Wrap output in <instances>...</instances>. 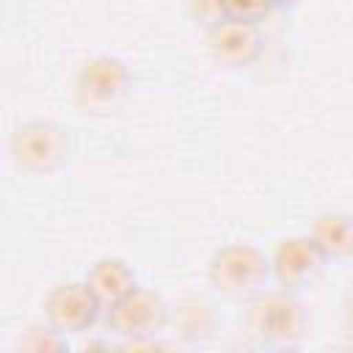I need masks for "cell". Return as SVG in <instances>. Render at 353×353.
Listing matches in <instances>:
<instances>
[{
    "instance_id": "cell-16",
    "label": "cell",
    "mask_w": 353,
    "mask_h": 353,
    "mask_svg": "<svg viewBox=\"0 0 353 353\" xmlns=\"http://www.w3.org/2000/svg\"><path fill=\"white\" fill-rule=\"evenodd\" d=\"M273 3V8H287V6H295L298 0H270Z\"/></svg>"
},
{
    "instance_id": "cell-9",
    "label": "cell",
    "mask_w": 353,
    "mask_h": 353,
    "mask_svg": "<svg viewBox=\"0 0 353 353\" xmlns=\"http://www.w3.org/2000/svg\"><path fill=\"white\" fill-rule=\"evenodd\" d=\"M85 284L94 290V295L99 298L102 309H108L116 301H121L124 295H130L138 287V279H135V270L124 259L105 256V259H97L88 268Z\"/></svg>"
},
{
    "instance_id": "cell-2",
    "label": "cell",
    "mask_w": 353,
    "mask_h": 353,
    "mask_svg": "<svg viewBox=\"0 0 353 353\" xmlns=\"http://www.w3.org/2000/svg\"><path fill=\"white\" fill-rule=\"evenodd\" d=\"M210 287L229 301H248L265 290L270 259L251 243H229L218 248L207 268Z\"/></svg>"
},
{
    "instance_id": "cell-4",
    "label": "cell",
    "mask_w": 353,
    "mask_h": 353,
    "mask_svg": "<svg viewBox=\"0 0 353 353\" xmlns=\"http://www.w3.org/2000/svg\"><path fill=\"white\" fill-rule=\"evenodd\" d=\"M168 320H171L168 303L154 290H143V287H135L130 295H124L121 301L105 309L108 331L121 336L124 342L152 339L168 325Z\"/></svg>"
},
{
    "instance_id": "cell-8",
    "label": "cell",
    "mask_w": 353,
    "mask_h": 353,
    "mask_svg": "<svg viewBox=\"0 0 353 353\" xmlns=\"http://www.w3.org/2000/svg\"><path fill=\"white\" fill-rule=\"evenodd\" d=\"M265 47L259 22H245L234 17H223L210 28V52L218 63L229 69H243L259 58Z\"/></svg>"
},
{
    "instance_id": "cell-12",
    "label": "cell",
    "mask_w": 353,
    "mask_h": 353,
    "mask_svg": "<svg viewBox=\"0 0 353 353\" xmlns=\"http://www.w3.org/2000/svg\"><path fill=\"white\" fill-rule=\"evenodd\" d=\"M19 347H28V350H63L66 347V334H61L50 323L47 325H33L19 339Z\"/></svg>"
},
{
    "instance_id": "cell-1",
    "label": "cell",
    "mask_w": 353,
    "mask_h": 353,
    "mask_svg": "<svg viewBox=\"0 0 353 353\" xmlns=\"http://www.w3.org/2000/svg\"><path fill=\"white\" fill-rule=\"evenodd\" d=\"M245 331L265 347H298L309 334V314L292 290H262L245 301Z\"/></svg>"
},
{
    "instance_id": "cell-14",
    "label": "cell",
    "mask_w": 353,
    "mask_h": 353,
    "mask_svg": "<svg viewBox=\"0 0 353 353\" xmlns=\"http://www.w3.org/2000/svg\"><path fill=\"white\" fill-rule=\"evenodd\" d=\"M188 8H190V17H193L196 22H201L207 30H210L212 25H218V22L226 17L221 0H188Z\"/></svg>"
},
{
    "instance_id": "cell-10",
    "label": "cell",
    "mask_w": 353,
    "mask_h": 353,
    "mask_svg": "<svg viewBox=\"0 0 353 353\" xmlns=\"http://www.w3.org/2000/svg\"><path fill=\"white\" fill-rule=\"evenodd\" d=\"M309 234L328 259H350L353 256V215L323 212L312 221Z\"/></svg>"
},
{
    "instance_id": "cell-13",
    "label": "cell",
    "mask_w": 353,
    "mask_h": 353,
    "mask_svg": "<svg viewBox=\"0 0 353 353\" xmlns=\"http://www.w3.org/2000/svg\"><path fill=\"white\" fill-rule=\"evenodd\" d=\"M221 3H223L226 17L245 19V22H262L273 11L270 0H221Z\"/></svg>"
},
{
    "instance_id": "cell-3",
    "label": "cell",
    "mask_w": 353,
    "mask_h": 353,
    "mask_svg": "<svg viewBox=\"0 0 353 353\" xmlns=\"http://www.w3.org/2000/svg\"><path fill=\"white\" fill-rule=\"evenodd\" d=\"M8 152L17 168L28 174H50L63 165L69 154V135L55 121H28L14 130Z\"/></svg>"
},
{
    "instance_id": "cell-11",
    "label": "cell",
    "mask_w": 353,
    "mask_h": 353,
    "mask_svg": "<svg viewBox=\"0 0 353 353\" xmlns=\"http://www.w3.org/2000/svg\"><path fill=\"white\" fill-rule=\"evenodd\" d=\"M174 323H176V334L185 342H196L199 345V342H207L215 334L218 317H215V309L207 301L185 298L174 312Z\"/></svg>"
},
{
    "instance_id": "cell-6",
    "label": "cell",
    "mask_w": 353,
    "mask_h": 353,
    "mask_svg": "<svg viewBox=\"0 0 353 353\" xmlns=\"http://www.w3.org/2000/svg\"><path fill=\"white\" fill-rule=\"evenodd\" d=\"M328 256L320 251V245L312 240V234H295L284 237L273 256H270V276L284 290H301L317 281V276L325 270Z\"/></svg>"
},
{
    "instance_id": "cell-5",
    "label": "cell",
    "mask_w": 353,
    "mask_h": 353,
    "mask_svg": "<svg viewBox=\"0 0 353 353\" xmlns=\"http://www.w3.org/2000/svg\"><path fill=\"white\" fill-rule=\"evenodd\" d=\"M130 69L116 55H97L83 63L74 80V99L85 113L110 110L130 88Z\"/></svg>"
},
{
    "instance_id": "cell-15",
    "label": "cell",
    "mask_w": 353,
    "mask_h": 353,
    "mask_svg": "<svg viewBox=\"0 0 353 353\" xmlns=\"http://www.w3.org/2000/svg\"><path fill=\"white\" fill-rule=\"evenodd\" d=\"M345 334H347V339L353 342V290H350L347 298H345Z\"/></svg>"
},
{
    "instance_id": "cell-7",
    "label": "cell",
    "mask_w": 353,
    "mask_h": 353,
    "mask_svg": "<svg viewBox=\"0 0 353 353\" xmlns=\"http://www.w3.org/2000/svg\"><path fill=\"white\" fill-rule=\"evenodd\" d=\"M99 312H102V303L94 295V290L85 284V279L83 281L58 284L44 298V317L61 334L88 331L97 323Z\"/></svg>"
}]
</instances>
